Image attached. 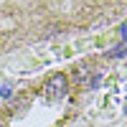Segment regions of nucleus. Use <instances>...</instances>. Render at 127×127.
Here are the masks:
<instances>
[{
  "label": "nucleus",
  "mask_w": 127,
  "mask_h": 127,
  "mask_svg": "<svg viewBox=\"0 0 127 127\" xmlns=\"http://www.w3.org/2000/svg\"><path fill=\"white\" fill-rule=\"evenodd\" d=\"M43 92H46L48 99H64L69 94V79L64 76V74H54V76L46 81Z\"/></svg>",
  "instance_id": "1"
},
{
  "label": "nucleus",
  "mask_w": 127,
  "mask_h": 127,
  "mask_svg": "<svg viewBox=\"0 0 127 127\" xmlns=\"http://www.w3.org/2000/svg\"><path fill=\"white\" fill-rule=\"evenodd\" d=\"M122 38H127V26H122Z\"/></svg>",
  "instance_id": "2"
},
{
  "label": "nucleus",
  "mask_w": 127,
  "mask_h": 127,
  "mask_svg": "<svg viewBox=\"0 0 127 127\" xmlns=\"http://www.w3.org/2000/svg\"><path fill=\"white\" fill-rule=\"evenodd\" d=\"M0 127H3V122H0Z\"/></svg>",
  "instance_id": "3"
},
{
  "label": "nucleus",
  "mask_w": 127,
  "mask_h": 127,
  "mask_svg": "<svg viewBox=\"0 0 127 127\" xmlns=\"http://www.w3.org/2000/svg\"><path fill=\"white\" fill-rule=\"evenodd\" d=\"M125 112H127V107H125Z\"/></svg>",
  "instance_id": "4"
}]
</instances>
